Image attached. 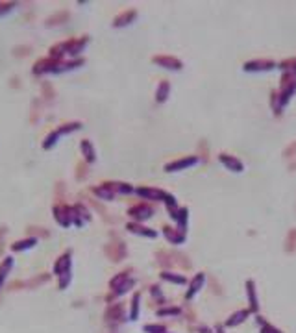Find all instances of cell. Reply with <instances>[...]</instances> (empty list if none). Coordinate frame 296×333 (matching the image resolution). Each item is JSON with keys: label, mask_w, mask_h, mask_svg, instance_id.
<instances>
[{"label": "cell", "mask_w": 296, "mask_h": 333, "mask_svg": "<svg viewBox=\"0 0 296 333\" xmlns=\"http://www.w3.org/2000/svg\"><path fill=\"white\" fill-rule=\"evenodd\" d=\"M85 59L84 58H76L70 59V61H65V59H56V58H41L37 59L32 67V72L35 76H43V74H58V72H65V71H72V69H78L80 65H84Z\"/></svg>", "instance_id": "6da1fadb"}, {"label": "cell", "mask_w": 296, "mask_h": 333, "mask_svg": "<svg viewBox=\"0 0 296 333\" xmlns=\"http://www.w3.org/2000/svg\"><path fill=\"white\" fill-rule=\"evenodd\" d=\"M87 45H89V35L72 37V39H67V41L52 45L50 48H48V56H50V58H56V59H63L65 56H70V58L76 59L85 50Z\"/></svg>", "instance_id": "7a4b0ae2"}, {"label": "cell", "mask_w": 296, "mask_h": 333, "mask_svg": "<svg viewBox=\"0 0 296 333\" xmlns=\"http://www.w3.org/2000/svg\"><path fill=\"white\" fill-rule=\"evenodd\" d=\"M70 258H72L70 250H65L54 263V274L58 276V287L61 291H65L72 280V259Z\"/></svg>", "instance_id": "3957f363"}, {"label": "cell", "mask_w": 296, "mask_h": 333, "mask_svg": "<svg viewBox=\"0 0 296 333\" xmlns=\"http://www.w3.org/2000/svg\"><path fill=\"white\" fill-rule=\"evenodd\" d=\"M278 113L281 115L283 109L287 106L291 98L295 96L296 93V74L295 72H283L281 80H279V89L278 91Z\"/></svg>", "instance_id": "277c9868"}, {"label": "cell", "mask_w": 296, "mask_h": 333, "mask_svg": "<svg viewBox=\"0 0 296 333\" xmlns=\"http://www.w3.org/2000/svg\"><path fill=\"white\" fill-rule=\"evenodd\" d=\"M136 194L141 196L143 200H152V202H163L167 208H172V206H178L176 196L170 194L169 191H163L159 187H148V185H141V187H136Z\"/></svg>", "instance_id": "5b68a950"}, {"label": "cell", "mask_w": 296, "mask_h": 333, "mask_svg": "<svg viewBox=\"0 0 296 333\" xmlns=\"http://www.w3.org/2000/svg\"><path fill=\"white\" fill-rule=\"evenodd\" d=\"M80 128H82V122H80V120H74V122H65V124L54 128V130L45 137V141H43V148L45 150L54 148L61 137H65V135H68V133L76 132V130H80Z\"/></svg>", "instance_id": "8992f818"}, {"label": "cell", "mask_w": 296, "mask_h": 333, "mask_svg": "<svg viewBox=\"0 0 296 333\" xmlns=\"http://www.w3.org/2000/svg\"><path fill=\"white\" fill-rule=\"evenodd\" d=\"M154 213H156V208H154L152 204H148V202H139V204H136V206H132V208L128 209V215H130V218H134V222H144Z\"/></svg>", "instance_id": "52a82bcc"}, {"label": "cell", "mask_w": 296, "mask_h": 333, "mask_svg": "<svg viewBox=\"0 0 296 333\" xmlns=\"http://www.w3.org/2000/svg\"><path fill=\"white\" fill-rule=\"evenodd\" d=\"M106 256L113 261V263H118V261H122V259L128 256V248H126V242L120 241V239H113L111 242L106 244Z\"/></svg>", "instance_id": "ba28073f"}, {"label": "cell", "mask_w": 296, "mask_h": 333, "mask_svg": "<svg viewBox=\"0 0 296 333\" xmlns=\"http://www.w3.org/2000/svg\"><path fill=\"white\" fill-rule=\"evenodd\" d=\"M52 215H54V220H56L61 228L72 226V206H67L65 202H63V204H56V206L52 208Z\"/></svg>", "instance_id": "9c48e42d"}, {"label": "cell", "mask_w": 296, "mask_h": 333, "mask_svg": "<svg viewBox=\"0 0 296 333\" xmlns=\"http://www.w3.org/2000/svg\"><path fill=\"white\" fill-rule=\"evenodd\" d=\"M152 63L161 67V69H167V71H182V69H183V61H182V59L174 58V56H167V54L154 56Z\"/></svg>", "instance_id": "30bf717a"}, {"label": "cell", "mask_w": 296, "mask_h": 333, "mask_svg": "<svg viewBox=\"0 0 296 333\" xmlns=\"http://www.w3.org/2000/svg\"><path fill=\"white\" fill-rule=\"evenodd\" d=\"M167 211H169L170 218L176 222L178 230L185 232L187 222H189V209L185 206H172V208H167Z\"/></svg>", "instance_id": "8fae6325"}, {"label": "cell", "mask_w": 296, "mask_h": 333, "mask_svg": "<svg viewBox=\"0 0 296 333\" xmlns=\"http://www.w3.org/2000/svg\"><path fill=\"white\" fill-rule=\"evenodd\" d=\"M246 72H267V71H272L276 69V61L267 58H259V59H250L243 65Z\"/></svg>", "instance_id": "7c38bea8"}, {"label": "cell", "mask_w": 296, "mask_h": 333, "mask_svg": "<svg viewBox=\"0 0 296 333\" xmlns=\"http://www.w3.org/2000/svg\"><path fill=\"white\" fill-rule=\"evenodd\" d=\"M198 156H183V158H178L174 161H169L167 165H165V170L167 172H178V170H185L189 166H193L198 163Z\"/></svg>", "instance_id": "4fadbf2b"}, {"label": "cell", "mask_w": 296, "mask_h": 333, "mask_svg": "<svg viewBox=\"0 0 296 333\" xmlns=\"http://www.w3.org/2000/svg\"><path fill=\"white\" fill-rule=\"evenodd\" d=\"M219 161L224 166H226L228 170H231V172H243V170H245V163L237 158V156H233V154H228V152H222V154H219Z\"/></svg>", "instance_id": "5bb4252c"}, {"label": "cell", "mask_w": 296, "mask_h": 333, "mask_svg": "<svg viewBox=\"0 0 296 333\" xmlns=\"http://www.w3.org/2000/svg\"><path fill=\"white\" fill-rule=\"evenodd\" d=\"M89 220H91V211L85 208L84 204H80V202L74 204L72 206V224L80 228V226H84Z\"/></svg>", "instance_id": "9a60e30c"}, {"label": "cell", "mask_w": 296, "mask_h": 333, "mask_svg": "<svg viewBox=\"0 0 296 333\" xmlns=\"http://www.w3.org/2000/svg\"><path fill=\"white\" fill-rule=\"evenodd\" d=\"M106 322H124V318H126V313H124V306L122 304H111L110 308L106 309Z\"/></svg>", "instance_id": "2e32d148"}, {"label": "cell", "mask_w": 296, "mask_h": 333, "mask_svg": "<svg viewBox=\"0 0 296 333\" xmlns=\"http://www.w3.org/2000/svg\"><path fill=\"white\" fill-rule=\"evenodd\" d=\"M163 235L167 237V241L172 242V244H183L185 242V232H182V230H178V228H172L169 224H163Z\"/></svg>", "instance_id": "e0dca14e"}, {"label": "cell", "mask_w": 296, "mask_h": 333, "mask_svg": "<svg viewBox=\"0 0 296 333\" xmlns=\"http://www.w3.org/2000/svg\"><path fill=\"white\" fill-rule=\"evenodd\" d=\"M136 19H137V9H126V11L118 13V15L113 19L111 26H113V28H124V26L132 24Z\"/></svg>", "instance_id": "ac0fdd59"}, {"label": "cell", "mask_w": 296, "mask_h": 333, "mask_svg": "<svg viewBox=\"0 0 296 333\" xmlns=\"http://www.w3.org/2000/svg\"><path fill=\"white\" fill-rule=\"evenodd\" d=\"M126 230L130 233H136V235H143V237H150V239L158 237V232H156V230H150V228L143 226L141 222H134V220H130V222H128Z\"/></svg>", "instance_id": "d6986e66"}, {"label": "cell", "mask_w": 296, "mask_h": 333, "mask_svg": "<svg viewBox=\"0 0 296 333\" xmlns=\"http://www.w3.org/2000/svg\"><path fill=\"white\" fill-rule=\"evenodd\" d=\"M102 183H104L106 187H110L111 191L115 192V196H117V194H130V192H136V187L126 182H102Z\"/></svg>", "instance_id": "ffe728a7"}, {"label": "cell", "mask_w": 296, "mask_h": 333, "mask_svg": "<svg viewBox=\"0 0 296 333\" xmlns=\"http://www.w3.org/2000/svg\"><path fill=\"white\" fill-rule=\"evenodd\" d=\"M80 150H82V156H84L87 165L96 161V150H94L93 143L89 141V139H82V143H80Z\"/></svg>", "instance_id": "44dd1931"}, {"label": "cell", "mask_w": 296, "mask_h": 333, "mask_svg": "<svg viewBox=\"0 0 296 333\" xmlns=\"http://www.w3.org/2000/svg\"><path fill=\"white\" fill-rule=\"evenodd\" d=\"M246 292H248V302H250V313H257L259 311V300H257V294H255L254 280L246 282Z\"/></svg>", "instance_id": "7402d4cb"}, {"label": "cell", "mask_w": 296, "mask_h": 333, "mask_svg": "<svg viewBox=\"0 0 296 333\" xmlns=\"http://www.w3.org/2000/svg\"><path fill=\"white\" fill-rule=\"evenodd\" d=\"M68 19H70V13H68L67 9H61V11H56L54 15H50L46 21H45V24L46 26H61L65 24V23H68Z\"/></svg>", "instance_id": "603a6c76"}, {"label": "cell", "mask_w": 296, "mask_h": 333, "mask_svg": "<svg viewBox=\"0 0 296 333\" xmlns=\"http://www.w3.org/2000/svg\"><path fill=\"white\" fill-rule=\"evenodd\" d=\"M205 283V274L204 272H198V274L193 278V282H191V285H189V291H187L185 294V300H191L193 296H195L196 292L202 289V285Z\"/></svg>", "instance_id": "cb8c5ba5"}, {"label": "cell", "mask_w": 296, "mask_h": 333, "mask_svg": "<svg viewBox=\"0 0 296 333\" xmlns=\"http://www.w3.org/2000/svg\"><path fill=\"white\" fill-rule=\"evenodd\" d=\"M170 95V82L169 80H161L158 83V89H156V102L158 104H163V102H167Z\"/></svg>", "instance_id": "d4e9b609"}, {"label": "cell", "mask_w": 296, "mask_h": 333, "mask_svg": "<svg viewBox=\"0 0 296 333\" xmlns=\"http://www.w3.org/2000/svg\"><path fill=\"white\" fill-rule=\"evenodd\" d=\"M35 244H37V239L35 237H26V239H21V241H15L9 248L13 250V252H24V250H30L34 248Z\"/></svg>", "instance_id": "484cf974"}, {"label": "cell", "mask_w": 296, "mask_h": 333, "mask_svg": "<svg viewBox=\"0 0 296 333\" xmlns=\"http://www.w3.org/2000/svg\"><path fill=\"white\" fill-rule=\"evenodd\" d=\"M13 263H15V259L8 256V258H4V261L0 263V289H2V285L6 282V278L8 274L11 272V268H13Z\"/></svg>", "instance_id": "4316f807"}, {"label": "cell", "mask_w": 296, "mask_h": 333, "mask_svg": "<svg viewBox=\"0 0 296 333\" xmlns=\"http://www.w3.org/2000/svg\"><path fill=\"white\" fill-rule=\"evenodd\" d=\"M250 316V309H239L237 313H233V315L229 316L228 320H226V326H237V324H243L246 318Z\"/></svg>", "instance_id": "83f0119b"}, {"label": "cell", "mask_w": 296, "mask_h": 333, "mask_svg": "<svg viewBox=\"0 0 296 333\" xmlns=\"http://www.w3.org/2000/svg\"><path fill=\"white\" fill-rule=\"evenodd\" d=\"M93 192L100 200H113V198H115V192L111 191L110 187H106L104 183H98L96 187H93Z\"/></svg>", "instance_id": "f1b7e54d"}, {"label": "cell", "mask_w": 296, "mask_h": 333, "mask_svg": "<svg viewBox=\"0 0 296 333\" xmlns=\"http://www.w3.org/2000/svg\"><path fill=\"white\" fill-rule=\"evenodd\" d=\"M159 276H161V280H165V282H170V283H178V285H183V283H187L185 276L174 274V272H169V270H163Z\"/></svg>", "instance_id": "f546056e"}, {"label": "cell", "mask_w": 296, "mask_h": 333, "mask_svg": "<svg viewBox=\"0 0 296 333\" xmlns=\"http://www.w3.org/2000/svg\"><path fill=\"white\" fill-rule=\"evenodd\" d=\"M278 69H281L283 72H295V74H296V56L283 59V61H279Z\"/></svg>", "instance_id": "4dcf8cb0"}, {"label": "cell", "mask_w": 296, "mask_h": 333, "mask_svg": "<svg viewBox=\"0 0 296 333\" xmlns=\"http://www.w3.org/2000/svg\"><path fill=\"white\" fill-rule=\"evenodd\" d=\"M296 250V228L289 230L287 237H285V252H295Z\"/></svg>", "instance_id": "1f68e13d"}, {"label": "cell", "mask_w": 296, "mask_h": 333, "mask_svg": "<svg viewBox=\"0 0 296 333\" xmlns=\"http://www.w3.org/2000/svg\"><path fill=\"white\" fill-rule=\"evenodd\" d=\"M139 300H141V292H136L132 298V308H130V320H137L139 318Z\"/></svg>", "instance_id": "d6a6232c"}, {"label": "cell", "mask_w": 296, "mask_h": 333, "mask_svg": "<svg viewBox=\"0 0 296 333\" xmlns=\"http://www.w3.org/2000/svg\"><path fill=\"white\" fill-rule=\"evenodd\" d=\"M182 313L180 308H161L158 309V316H178Z\"/></svg>", "instance_id": "836d02e7"}, {"label": "cell", "mask_w": 296, "mask_h": 333, "mask_svg": "<svg viewBox=\"0 0 296 333\" xmlns=\"http://www.w3.org/2000/svg\"><path fill=\"white\" fill-rule=\"evenodd\" d=\"M257 320H259V324H261V333H281L278 330V328H274L272 324H269V322H265L261 316H257Z\"/></svg>", "instance_id": "e575fe53"}, {"label": "cell", "mask_w": 296, "mask_h": 333, "mask_svg": "<svg viewBox=\"0 0 296 333\" xmlns=\"http://www.w3.org/2000/svg\"><path fill=\"white\" fill-rule=\"evenodd\" d=\"M143 330L146 333H165L167 332V328H165L163 324H146Z\"/></svg>", "instance_id": "d590c367"}, {"label": "cell", "mask_w": 296, "mask_h": 333, "mask_svg": "<svg viewBox=\"0 0 296 333\" xmlns=\"http://www.w3.org/2000/svg\"><path fill=\"white\" fill-rule=\"evenodd\" d=\"M15 8V2H0V17H4Z\"/></svg>", "instance_id": "8d00e7d4"}, {"label": "cell", "mask_w": 296, "mask_h": 333, "mask_svg": "<svg viewBox=\"0 0 296 333\" xmlns=\"http://www.w3.org/2000/svg\"><path fill=\"white\" fill-rule=\"evenodd\" d=\"M283 156H285V158H295L296 156V141H293L291 143V144H289L287 148L283 150Z\"/></svg>", "instance_id": "74e56055"}, {"label": "cell", "mask_w": 296, "mask_h": 333, "mask_svg": "<svg viewBox=\"0 0 296 333\" xmlns=\"http://www.w3.org/2000/svg\"><path fill=\"white\" fill-rule=\"evenodd\" d=\"M150 292H152V296L156 300H159V302H165V296H163V292L159 291V287H158V285H152V287H150Z\"/></svg>", "instance_id": "f35d334b"}, {"label": "cell", "mask_w": 296, "mask_h": 333, "mask_svg": "<svg viewBox=\"0 0 296 333\" xmlns=\"http://www.w3.org/2000/svg\"><path fill=\"white\" fill-rule=\"evenodd\" d=\"M28 233H39V235H45V237H48V232H46V230H43V228H37V226H32V228H28Z\"/></svg>", "instance_id": "ab89813d"}, {"label": "cell", "mask_w": 296, "mask_h": 333, "mask_svg": "<svg viewBox=\"0 0 296 333\" xmlns=\"http://www.w3.org/2000/svg\"><path fill=\"white\" fill-rule=\"evenodd\" d=\"M6 233H8V228L2 226V228H0V252L4 248V237H6Z\"/></svg>", "instance_id": "60d3db41"}, {"label": "cell", "mask_w": 296, "mask_h": 333, "mask_svg": "<svg viewBox=\"0 0 296 333\" xmlns=\"http://www.w3.org/2000/svg\"><path fill=\"white\" fill-rule=\"evenodd\" d=\"M85 166H87V163H80V165H78V180H84Z\"/></svg>", "instance_id": "b9f144b4"}, {"label": "cell", "mask_w": 296, "mask_h": 333, "mask_svg": "<svg viewBox=\"0 0 296 333\" xmlns=\"http://www.w3.org/2000/svg\"><path fill=\"white\" fill-rule=\"evenodd\" d=\"M200 333H213V332L209 330V328H205V326H202V328H200Z\"/></svg>", "instance_id": "7bdbcfd3"}, {"label": "cell", "mask_w": 296, "mask_h": 333, "mask_svg": "<svg viewBox=\"0 0 296 333\" xmlns=\"http://www.w3.org/2000/svg\"><path fill=\"white\" fill-rule=\"evenodd\" d=\"M289 168H291V170H296V161H295V163H291V165H289Z\"/></svg>", "instance_id": "ee69618b"}, {"label": "cell", "mask_w": 296, "mask_h": 333, "mask_svg": "<svg viewBox=\"0 0 296 333\" xmlns=\"http://www.w3.org/2000/svg\"><path fill=\"white\" fill-rule=\"evenodd\" d=\"M217 333H224V330H222V326H217Z\"/></svg>", "instance_id": "f6af8a7d"}, {"label": "cell", "mask_w": 296, "mask_h": 333, "mask_svg": "<svg viewBox=\"0 0 296 333\" xmlns=\"http://www.w3.org/2000/svg\"><path fill=\"white\" fill-rule=\"evenodd\" d=\"M165 333H167V332H165Z\"/></svg>", "instance_id": "bcb514c9"}]
</instances>
